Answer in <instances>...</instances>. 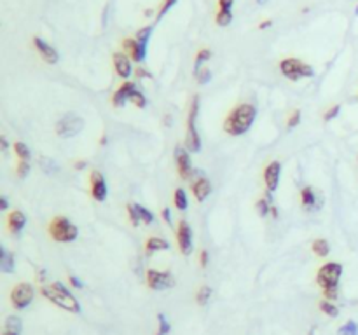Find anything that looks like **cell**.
Wrapping results in <instances>:
<instances>
[{
	"mask_svg": "<svg viewBox=\"0 0 358 335\" xmlns=\"http://www.w3.org/2000/svg\"><path fill=\"white\" fill-rule=\"evenodd\" d=\"M257 116V108L250 103H241L227 114L224 121V131L231 136H241L250 129Z\"/></svg>",
	"mask_w": 358,
	"mask_h": 335,
	"instance_id": "6da1fadb",
	"label": "cell"
},
{
	"mask_svg": "<svg viewBox=\"0 0 358 335\" xmlns=\"http://www.w3.org/2000/svg\"><path fill=\"white\" fill-rule=\"evenodd\" d=\"M41 293H42V297H46L51 304L61 307L63 311L74 312V314H79V312H81V304H79V301L68 292L67 286L63 283H60V281L51 283V285H44Z\"/></svg>",
	"mask_w": 358,
	"mask_h": 335,
	"instance_id": "7a4b0ae2",
	"label": "cell"
},
{
	"mask_svg": "<svg viewBox=\"0 0 358 335\" xmlns=\"http://www.w3.org/2000/svg\"><path fill=\"white\" fill-rule=\"evenodd\" d=\"M200 114V96H194L191 108L187 116V135H185V148L189 152H200L201 151V138L196 129V119Z\"/></svg>",
	"mask_w": 358,
	"mask_h": 335,
	"instance_id": "3957f363",
	"label": "cell"
},
{
	"mask_svg": "<svg viewBox=\"0 0 358 335\" xmlns=\"http://www.w3.org/2000/svg\"><path fill=\"white\" fill-rule=\"evenodd\" d=\"M49 234L58 243H70L77 237L79 231L67 217H55L49 224Z\"/></svg>",
	"mask_w": 358,
	"mask_h": 335,
	"instance_id": "277c9868",
	"label": "cell"
},
{
	"mask_svg": "<svg viewBox=\"0 0 358 335\" xmlns=\"http://www.w3.org/2000/svg\"><path fill=\"white\" fill-rule=\"evenodd\" d=\"M280 70H281V73L289 79V81H294V82L299 81V79H302V77H313V76H315V70H313L311 65L302 63V61L297 60V58L281 60Z\"/></svg>",
	"mask_w": 358,
	"mask_h": 335,
	"instance_id": "5b68a950",
	"label": "cell"
},
{
	"mask_svg": "<svg viewBox=\"0 0 358 335\" xmlns=\"http://www.w3.org/2000/svg\"><path fill=\"white\" fill-rule=\"evenodd\" d=\"M343 276V266L339 262H329L321 266L316 272V283L324 290L337 288L339 280Z\"/></svg>",
	"mask_w": 358,
	"mask_h": 335,
	"instance_id": "8992f818",
	"label": "cell"
},
{
	"mask_svg": "<svg viewBox=\"0 0 358 335\" xmlns=\"http://www.w3.org/2000/svg\"><path fill=\"white\" fill-rule=\"evenodd\" d=\"M84 129V119L75 116V114H67L65 117H61L56 124V133L61 138H72V136L79 135Z\"/></svg>",
	"mask_w": 358,
	"mask_h": 335,
	"instance_id": "52a82bcc",
	"label": "cell"
},
{
	"mask_svg": "<svg viewBox=\"0 0 358 335\" xmlns=\"http://www.w3.org/2000/svg\"><path fill=\"white\" fill-rule=\"evenodd\" d=\"M35 297V290L30 283H20L12 288L11 292V302L14 306V309H26L32 304Z\"/></svg>",
	"mask_w": 358,
	"mask_h": 335,
	"instance_id": "ba28073f",
	"label": "cell"
},
{
	"mask_svg": "<svg viewBox=\"0 0 358 335\" xmlns=\"http://www.w3.org/2000/svg\"><path fill=\"white\" fill-rule=\"evenodd\" d=\"M147 285L152 290H166L175 285V280L171 272H163L157 269H149L147 271Z\"/></svg>",
	"mask_w": 358,
	"mask_h": 335,
	"instance_id": "9c48e42d",
	"label": "cell"
},
{
	"mask_svg": "<svg viewBox=\"0 0 358 335\" xmlns=\"http://www.w3.org/2000/svg\"><path fill=\"white\" fill-rule=\"evenodd\" d=\"M176 243H178L180 253L182 255L192 253V229L185 220H180L178 229H176Z\"/></svg>",
	"mask_w": 358,
	"mask_h": 335,
	"instance_id": "30bf717a",
	"label": "cell"
},
{
	"mask_svg": "<svg viewBox=\"0 0 358 335\" xmlns=\"http://www.w3.org/2000/svg\"><path fill=\"white\" fill-rule=\"evenodd\" d=\"M175 162H176V171H178L180 178L182 180H191L192 176V161L189 156L187 148L176 147L175 148Z\"/></svg>",
	"mask_w": 358,
	"mask_h": 335,
	"instance_id": "8fae6325",
	"label": "cell"
},
{
	"mask_svg": "<svg viewBox=\"0 0 358 335\" xmlns=\"http://www.w3.org/2000/svg\"><path fill=\"white\" fill-rule=\"evenodd\" d=\"M281 176V164L278 161H271L264 170V183H266L267 192H275L280 185Z\"/></svg>",
	"mask_w": 358,
	"mask_h": 335,
	"instance_id": "7c38bea8",
	"label": "cell"
},
{
	"mask_svg": "<svg viewBox=\"0 0 358 335\" xmlns=\"http://www.w3.org/2000/svg\"><path fill=\"white\" fill-rule=\"evenodd\" d=\"M90 183H91V196L95 201H105L107 199V183H105V178L100 171H93L90 176Z\"/></svg>",
	"mask_w": 358,
	"mask_h": 335,
	"instance_id": "4fadbf2b",
	"label": "cell"
},
{
	"mask_svg": "<svg viewBox=\"0 0 358 335\" xmlns=\"http://www.w3.org/2000/svg\"><path fill=\"white\" fill-rule=\"evenodd\" d=\"M33 46H35V49L39 51V54L42 56V60L46 61V63L56 65V61H58L60 56H58V51H56L51 44H47L41 37H33Z\"/></svg>",
	"mask_w": 358,
	"mask_h": 335,
	"instance_id": "5bb4252c",
	"label": "cell"
},
{
	"mask_svg": "<svg viewBox=\"0 0 358 335\" xmlns=\"http://www.w3.org/2000/svg\"><path fill=\"white\" fill-rule=\"evenodd\" d=\"M135 91H136L135 82H131V81H124V82L121 84V87H119V89L112 95V103L116 105L117 108L124 107L126 101H130V100H131V95H133Z\"/></svg>",
	"mask_w": 358,
	"mask_h": 335,
	"instance_id": "9a60e30c",
	"label": "cell"
},
{
	"mask_svg": "<svg viewBox=\"0 0 358 335\" xmlns=\"http://www.w3.org/2000/svg\"><path fill=\"white\" fill-rule=\"evenodd\" d=\"M112 61H114V68H116L117 76L128 81V77L133 73V68H131V61L128 58L126 52H114Z\"/></svg>",
	"mask_w": 358,
	"mask_h": 335,
	"instance_id": "2e32d148",
	"label": "cell"
},
{
	"mask_svg": "<svg viewBox=\"0 0 358 335\" xmlns=\"http://www.w3.org/2000/svg\"><path fill=\"white\" fill-rule=\"evenodd\" d=\"M122 47H124L126 54L133 61H136V63H142L145 60V56H147V49L140 46L136 39H124V41H122Z\"/></svg>",
	"mask_w": 358,
	"mask_h": 335,
	"instance_id": "e0dca14e",
	"label": "cell"
},
{
	"mask_svg": "<svg viewBox=\"0 0 358 335\" xmlns=\"http://www.w3.org/2000/svg\"><path fill=\"white\" fill-rule=\"evenodd\" d=\"M300 202H302L304 210H320L321 208V197L318 196L313 187H302L300 191Z\"/></svg>",
	"mask_w": 358,
	"mask_h": 335,
	"instance_id": "ac0fdd59",
	"label": "cell"
},
{
	"mask_svg": "<svg viewBox=\"0 0 358 335\" xmlns=\"http://www.w3.org/2000/svg\"><path fill=\"white\" fill-rule=\"evenodd\" d=\"M192 194L198 202L206 201V197L211 194V183L208 182V178H205V176L198 178L196 182L192 183Z\"/></svg>",
	"mask_w": 358,
	"mask_h": 335,
	"instance_id": "d6986e66",
	"label": "cell"
},
{
	"mask_svg": "<svg viewBox=\"0 0 358 335\" xmlns=\"http://www.w3.org/2000/svg\"><path fill=\"white\" fill-rule=\"evenodd\" d=\"M25 226H26V217H25L23 211L14 210V211H11V213H9L7 227H9V231H11L12 234H20V232L25 229Z\"/></svg>",
	"mask_w": 358,
	"mask_h": 335,
	"instance_id": "ffe728a7",
	"label": "cell"
},
{
	"mask_svg": "<svg viewBox=\"0 0 358 335\" xmlns=\"http://www.w3.org/2000/svg\"><path fill=\"white\" fill-rule=\"evenodd\" d=\"M170 248V243L163 237H149L147 243H145V253L147 255H152V253H157V251H165Z\"/></svg>",
	"mask_w": 358,
	"mask_h": 335,
	"instance_id": "44dd1931",
	"label": "cell"
},
{
	"mask_svg": "<svg viewBox=\"0 0 358 335\" xmlns=\"http://www.w3.org/2000/svg\"><path fill=\"white\" fill-rule=\"evenodd\" d=\"M14 257L2 246L0 248V271L6 272V274H11V272H14Z\"/></svg>",
	"mask_w": 358,
	"mask_h": 335,
	"instance_id": "7402d4cb",
	"label": "cell"
},
{
	"mask_svg": "<svg viewBox=\"0 0 358 335\" xmlns=\"http://www.w3.org/2000/svg\"><path fill=\"white\" fill-rule=\"evenodd\" d=\"M311 250L316 257L324 258L330 253V245H329V241H325V239H315L311 245Z\"/></svg>",
	"mask_w": 358,
	"mask_h": 335,
	"instance_id": "603a6c76",
	"label": "cell"
},
{
	"mask_svg": "<svg viewBox=\"0 0 358 335\" xmlns=\"http://www.w3.org/2000/svg\"><path fill=\"white\" fill-rule=\"evenodd\" d=\"M273 202H271V192L267 194V197H264V199H259L257 201V204H255V208H257L259 211V215L262 218H266L269 213H271V210H273Z\"/></svg>",
	"mask_w": 358,
	"mask_h": 335,
	"instance_id": "cb8c5ba5",
	"label": "cell"
},
{
	"mask_svg": "<svg viewBox=\"0 0 358 335\" xmlns=\"http://www.w3.org/2000/svg\"><path fill=\"white\" fill-rule=\"evenodd\" d=\"M173 202H175V206L178 210H187V206H189V201H187V194H185L184 189H176L175 194H173Z\"/></svg>",
	"mask_w": 358,
	"mask_h": 335,
	"instance_id": "d4e9b609",
	"label": "cell"
},
{
	"mask_svg": "<svg viewBox=\"0 0 358 335\" xmlns=\"http://www.w3.org/2000/svg\"><path fill=\"white\" fill-rule=\"evenodd\" d=\"M211 58V51L210 49H201L200 52L196 54V61H194V73L200 72L203 68V63H206Z\"/></svg>",
	"mask_w": 358,
	"mask_h": 335,
	"instance_id": "484cf974",
	"label": "cell"
},
{
	"mask_svg": "<svg viewBox=\"0 0 358 335\" xmlns=\"http://www.w3.org/2000/svg\"><path fill=\"white\" fill-rule=\"evenodd\" d=\"M152 26H145V28H140L138 32H136V41H138V44L142 47H145L147 49V44H149V39H150V35H152Z\"/></svg>",
	"mask_w": 358,
	"mask_h": 335,
	"instance_id": "4316f807",
	"label": "cell"
},
{
	"mask_svg": "<svg viewBox=\"0 0 358 335\" xmlns=\"http://www.w3.org/2000/svg\"><path fill=\"white\" fill-rule=\"evenodd\" d=\"M41 168L46 175H55L58 171V164L56 161H52L51 157H41Z\"/></svg>",
	"mask_w": 358,
	"mask_h": 335,
	"instance_id": "83f0119b",
	"label": "cell"
},
{
	"mask_svg": "<svg viewBox=\"0 0 358 335\" xmlns=\"http://www.w3.org/2000/svg\"><path fill=\"white\" fill-rule=\"evenodd\" d=\"M210 297H211V288L210 286H201L200 290H198V293H196V301L200 306H206L210 301Z\"/></svg>",
	"mask_w": 358,
	"mask_h": 335,
	"instance_id": "f1b7e54d",
	"label": "cell"
},
{
	"mask_svg": "<svg viewBox=\"0 0 358 335\" xmlns=\"http://www.w3.org/2000/svg\"><path fill=\"white\" fill-rule=\"evenodd\" d=\"M126 210H128V215H130L131 224H133L135 227H138L140 222H142V218H140V213H138V204H133V202H130V204L126 206Z\"/></svg>",
	"mask_w": 358,
	"mask_h": 335,
	"instance_id": "f546056e",
	"label": "cell"
},
{
	"mask_svg": "<svg viewBox=\"0 0 358 335\" xmlns=\"http://www.w3.org/2000/svg\"><path fill=\"white\" fill-rule=\"evenodd\" d=\"M14 154L20 157V161H30V148L23 142L14 143Z\"/></svg>",
	"mask_w": 358,
	"mask_h": 335,
	"instance_id": "4dcf8cb0",
	"label": "cell"
},
{
	"mask_svg": "<svg viewBox=\"0 0 358 335\" xmlns=\"http://www.w3.org/2000/svg\"><path fill=\"white\" fill-rule=\"evenodd\" d=\"M21 327H23V323H21V320L17 318V316H9V318L6 320V330H9V332L20 333Z\"/></svg>",
	"mask_w": 358,
	"mask_h": 335,
	"instance_id": "1f68e13d",
	"label": "cell"
},
{
	"mask_svg": "<svg viewBox=\"0 0 358 335\" xmlns=\"http://www.w3.org/2000/svg\"><path fill=\"white\" fill-rule=\"evenodd\" d=\"M320 311L325 312V314L330 316V318H335V316L339 314V309L335 307V304H332L330 301H321L320 302Z\"/></svg>",
	"mask_w": 358,
	"mask_h": 335,
	"instance_id": "d6a6232c",
	"label": "cell"
},
{
	"mask_svg": "<svg viewBox=\"0 0 358 335\" xmlns=\"http://www.w3.org/2000/svg\"><path fill=\"white\" fill-rule=\"evenodd\" d=\"M215 21L219 26H227L232 21V11H222V9H219Z\"/></svg>",
	"mask_w": 358,
	"mask_h": 335,
	"instance_id": "836d02e7",
	"label": "cell"
},
{
	"mask_svg": "<svg viewBox=\"0 0 358 335\" xmlns=\"http://www.w3.org/2000/svg\"><path fill=\"white\" fill-rule=\"evenodd\" d=\"M337 333L339 335H358V325L355 321H346L343 327H339Z\"/></svg>",
	"mask_w": 358,
	"mask_h": 335,
	"instance_id": "e575fe53",
	"label": "cell"
},
{
	"mask_svg": "<svg viewBox=\"0 0 358 335\" xmlns=\"http://www.w3.org/2000/svg\"><path fill=\"white\" fill-rule=\"evenodd\" d=\"M130 101L135 105V107H138V108H144L145 105H147V98H145L144 92L138 91V89H136V91L133 92V95H131V100H130Z\"/></svg>",
	"mask_w": 358,
	"mask_h": 335,
	"instance_id": "d590c367",
	"label": "cell"
},
{
	"mask_svg": "<svg viewBox=\"0 0 358 335\" xmlns=\"http://www.w3.org/2000/svg\"><path fill=\"white\" fill-rule=\"evenodd\" d=\"M157 321H159V330L156 335H168L170 333V323H168V320L165 318V314H157Z\"/></svg>",
	"mask_w": 358,
	"mask_h": 335,
	"instance_id": "8d00e7d4",
	"label": "cell"
},
{
	"mask_svg": "<svg viewBox=\"0 0 358 335\" xmlns=\"http://www.w3.org/2000/svg\"><path fill=\"white\" fill-rule=\"evenodd\" d=\"M299 122H300V110H294L289 116V119H287V127L292 129V127L299 126Z\"/></svg>",
	"mask_w": 358,
	"mask_h": 335,
	"instance_id": "74e56055",
	"label": "cell"
},
{
	"mask_svg": "<svg viewBox=\"0 0 358 335\" xmlns=\"http://www.w3.org/2000/svg\"><path fill=\"white\" fill-rule=\"evenodd\" d=\"M138 213H140V218H142L144 224H152L154 222V215L145 208V206H140L138 204Z\"/></svg>",
	"mask_w": 358,
	"mask_h": 335,
	"instance_id": "f35d334b",
	"label": "cell"
},
{
	"mask_svg": "<svg viewBox=\"0 0 358 335\" xmlns=\"http://www.w3.org/2000/svg\"><path fill=\"white\" fill-rule=\"evenodd\" d=\"M196 79H198V82L201 84H206L211 79V72H210V68H201L200 72H196Z\"/></svg>",
	"mask_w": 358,
	"mask_h": 335,
	"instance_id": "ab89813d",
	"label": "cell"
},
{
	"mask_svg": "<svg viewBox=\"0 0 358 335\" xmlns=\"http://www.w3.org/2000/svg\"><path fill=\"white\" fill-rule=\"evenodd\" d=\"M16 173H17V176H20V178H25V176L30 173V162L28 161H20V162H17Z\"/></svg>",
	"mask_w": 358,
	"mask_h": 335,
	"instance_id": "60d3db41",
	"label": "cell"
},
{
	"mask_svg": "<svg viewBox=\"0 0 358 335\" xmlns=\"http://www.w3.org/2000/svg\"><path fill=\"white\" fill-rule=\"evenodd\" d=\"M175 4H176V0H165V2H163V6H161V9H159V12H157V21L163 20V16H165L166 12L175 6Z\"/></svg>",
	"mask_w": 358,
	"mask_h": 335,
	"instance_id": "b9f144b4",
	"label": "cell"
},
{
	"mask_svg": "<svg viewBox=\"0 0 358 335\" xmlns=\"http://www.w3.org/2000/svg\"><path fill=\"white\" fill-rule=\"evenodd\" d=\"M339 112H341V107H339V105H334V107H330V108L324 114V119H325L327 122L332 121V119H335V117L339 116Z\"/></svg>",
	"mask_w": 358,
	"mask_h": 335,
	"instance_id": "7bdbcfd3",
	"label": "cell"
},
{
	"mask_svg": "<svg viewBox=\"0 0 358 335\" xmlns=\"http://www.w3.org/2000/svg\"><path fill=\"white\" fill-rule=\"evenodd\" d=\"M232 4H234V0H219V9H222V11H231Z\"/></svg>",
	"mask_w": 358,
	"mask_h": 335,
	"instance_id": "ee69618b",
	"label": "cell"
},
{
	"mask_svg": "<svg viewBox=\"0 0 358 335\" xmlns=\"http://www.w3.org/2000/svg\"><path fill=\"white\" fill-rule=\"evenodd\" d=\"M200 264H201V267L208 266V251H206V250H203L200 253Z\"/></svg>",
	"mask_w": 358,
	"mask_h": 335,
	"instance_id": "f6af8a7d",
	"label": "cell"
},
{
	"mask_svg": "<svg viewBox=\"0 0 358 335\" xmlns=\"http://www.w3.org/2000/svg\"><path fill=\"white\" fill-rule=\"evenodd\" d=\"M70 285H72L74 288H82V286H84V283L79 280L77 276H70Z\"/></svg>",
	"mask_w": 358,
	"mask_h": 335,
	"instance_id": "bcb514c9",
	"label": "cell"
},
{
	"mask_svg": "<svg viewBox=\"0 0 358 335\" xmlns=\"http://www.w3.org/2000/svg\"><path fill=\"white\" fill-rule=\"evenodd\" d=\"M163 218H165L166 224H171V211L168 210V208L163 210Z\"/></svg>",
	"mask_w": 358,
	"mask_h": 335,
	"instance_id": "7dc6e473",
	"label": "cell"
},
{
	"mask_svg": "<svg viewBox=\"0 0 358 335\" xmlns=\"http://www.w3.org/2000/svg\"><path fill=\"white\" fill-rule=\"evenodd\" d=\"M9 208V202H7V197L2 196L0 197V210H7Z\"/></svg>",
	"mask_w": 358,
	"mask_h": 335,
	"instance_id": "c3c4849f",
	"label": "cell"
},
{
	"mask_svg": "<svg viewBox=\"0 0 358 335\" xmlns=\"http://www.w3.org/2000/svg\"><path fill=\"white\" fill-rule=\"evenodd\" d=\"M136 76H138V77H150V73L147 72V70L138 68V70H136Z\"/></svg>",
	"mask_w": 358,
	"mask_h": 335,
	"instance_id": "681fc988",
	"label": "cell"
},
{
	"mask_svg": "<svg viewBox=\"0 0 358 335\" xmlns=\"http://www.w3.org/2000/svg\"><path fill=\"white\" fill-rule=\"evenodd\" d=\"M271 25H273V21H271V20H267V21H262V23L259 25V28H260V30H264V28H269V26H271Z\"/></svg>",
	"mask_w": 358,
	"mask_h": 335,
	"instance_id": "f907efd6",
	"label": "cell"
},
{
	"mask_svg": "<svg viewBox=\"0 0 358 335\" xmlns=\"http://www.w3.org/2000/svg\"><path fill=\"white\" fill-rule=\"evenodd\" d=\"M84 168H86V162H84V161L75 162V170H84Z\"/></svg>",
	"mask_w": 358,
	"mask_h": 335,
	"instance_id": "816d5d0a",
	"label": "cell"
},
{
	"mask_svg": "<svg viewBox=\"0 0 358 335\" xmlns=\"http://www.w3.org/2000/svg\"><path fill=\"white\" fill-rule=\"evenodd\" d=\"M0 143H2V151H7V140H6V136H0Z\"/></svg>",
	"mask_w": 358,
	"mask_h": 335,
	"instance_id": "f5cc1de1",
	"label": "cell"
},
{
	"mask_svg": "<svg viewBox=\"0 0 358 335\" xmlns=\"http://www.w3.org/2000/svg\"><path fill=\"white\" fill-rule=\"evenodd\" d=\"M2 335H20V333H14V332H9V330H6V332H4Z\"/></svg>",
	"mask_w": 358,
	"mask_h": 335,
	"instance_id": "db71d44e",
	"label": "cell"
},
{
	"mask_svg": "<svg viewBox=\"0 0 358 335\" xmlns=\"http://www.w3.org/2000/svg\"><path fill=\"white\" fill-rule=\"evenodd\" d=\"M257 2H259V4H266L267 0H257Z\"/></svg>",
	"mask_w": 358,
	"mask_h": 335,
	"instance_id": "11a10c76",
	"label": "cell"
},
{
	"mask_svg": "<svg viewBox=\"0 0 358 335\" xmlns=\"http://www.w3.org/2000/svg\"><path fill=\"white\" fill-rule=\"evenodd\" d=\"M309 335H315V328H311V332H309Z\"/></svg>",
	"mask_w": 358,
	"mask_h": 335,
	"instance_id": "9f6ffc18",
	"label": "cell"
},
{
	"mask_svg": "<svg viewBox=\"0 0 358 335\" xmlns=\"http://www.w3.org/2000/svg\"><path fill=\"white\" fill-rule=\"evenodd\" d=\"M355 12H356V16H358V6H356V11Z\"/></svg>",
	"mask_w": 358,
	"mask_h": 335,
	"instance_id": "6f0895ef",
	"label": "cell"
}]
</instances>
